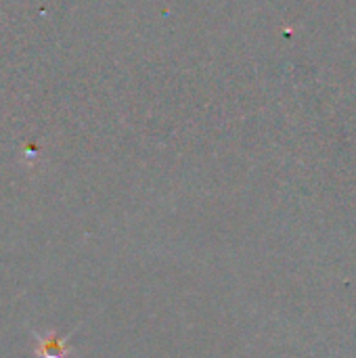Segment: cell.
<instances>
[{
    "instance_id": "1",
    "label": "cell",
    "mask_w": 356,
    "mask_h": 358,
    "mask_svg": "<svg viewBox=\"0 0 356 358\" xmlns=\"http://www.w3.org/2000/svg\"><path fill=\"white\" fill-rule=\"evenodd\" d=\"M34 338V358H69L73 348L69 346V334L59 336L55 329L48 331H31Z\"/></svg>"
}]
</instances>
